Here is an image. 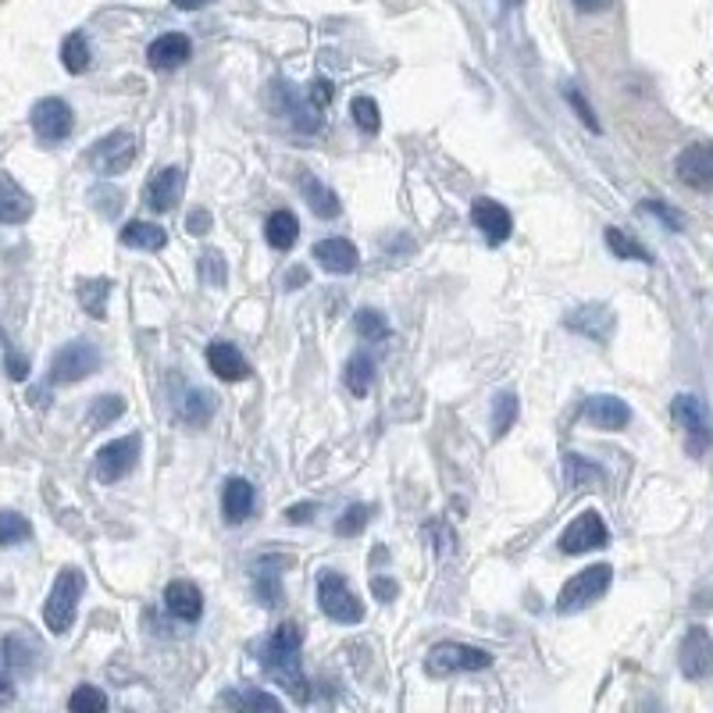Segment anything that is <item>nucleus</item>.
<instances>
[{
    "label": "nucleus",
    "mask_w": 713,
    "mask_h": 713,
    "mask_svg": "<svg viewBox=\"0 0 713 713\" xmlns=\"http://www.w3.org/2000/svg\"><path fill=\"white\" fill-rule=\"evenodd\" d=\"M300 642H304V628L300 625H279L272 636L264 642V671L272 674L279 685L293 695V700L307 703L311 700V689H307V678L300 671Z\"/></svg>",
    "instance_id": "nucleus-1"
},
{
    "label": "nucleus",
    "mask_w": 713,
    "mask_h": 713,
    "mask_svg": "<svg viewBox=\"0 0 713 713\" xmlns=\"http://www.w3.org/2000/svg\"><path fill=\"white\" fill-rule=\"evenodd\" d=\"M83 589H86V578H83V570H75V567H65L54 578V589L46 596V607H43V621L54 636H65L75 625V610H78V599H83Z\"/></svg>",
    "instance_id": "nucleus-2"
},
{
    "label": "nucleus",
    "mask_w": 713,
    "mask_h": 713,
    "mask_svg": "<svg viewBox=\"0 0 713 713\" xmlns=\"http://www.w3.org/2000/svg\"><path fill=\"white\" fill-rule=\"evenodd\" d=\"M610 581H614V567H610V564H593V567L578 570V575L570 578V581L564 585V589H560L557 610H560V614L585 610V607L596 604V599L610 589Z\"/></svg>",
    "instance_id": "nucleus-3"
},
{
    "label": "nucleus",
    "mask_w": 713,
    "mask_h": 713,
    "mask_svg": "<svg viewBox=\"0 0 713 713\" xmlns=\"http://www.w3.org/2000/svg\"><path fill=\"white\" fill-rule=\"evenodd\" d=\"M485 668H493V657L485 649L461 646V642H442L424 657V671L432 678H450L461 671H485Z\"/></svg>",
    "instance_id": "nucleus-4"
},
{
    "label": "nucleus",
    "mask_w": 713,
    "mask_h": 713,
    "mask_svg": "<svg viewBox=\"0 0 713 713\" xmlns=\"http://www.w3.org/2000/svg\"><path fill=\"white\" fill-rule=\"evenodd\" d=\"M318 607H322V614H328L332 621H339V625L364 621L360 599L354 596V589L343 581V575H336V570H325V575L318 578Z\"/></svg>",
    "instance_id": "nucleus-5"
},
{
    "label": "nucleus",
    "mask_w": 713,
    "mask_h": 713,
    "mask_svg": "<svg viewBox=\"0 0 713 713\" xmlns=\"http://www.w3.org/2000/svg\"><path fill=\"white\" fill-rule=\"evenodd\" d=\"M97 368H101L97 346L86 343V339H75V343H65L54 354V360H51V382H61V386L83 382V378L93 375Z\"/></svg>",
    "instance_id": "nucleus-6"
},
{
    "label": "nucleus",
    "mask_w": 713,
    "mask_h": 713,
    "mask_svg": "<svg viewBox=\"0 0 713 713\" xmlns=\"http://www.w3.org/2000/svg\"><path fill=\"white\" fill-rule=\"evenodd\" d=\"M671 415L681 424V432H685V450L692 457H703L713 442V432H710V421H706V410L700 403V396H689V392L674 396Z\"/></svg>",
    "instance_id": "nucleus-7"
},
{
    "label": "nucleus",
    "mask_w": 713,
    "mask_h": 713,
    "mask_svg": "<svg viewBox=\"0 0 713 713\" xmlns=\"http://www.w3.org/2000/svg\"><path fill=\"white\" fill-rule=\"evenodd\" d=\"M133 161H136V136L133 133H111L90 150V165L97 168L101 176H122Z\"/></svg>",
    "instance_id": "nucleus-8"
},
{
    "label": "nucleus",
    "mask_w": 713,
    "mask_h": 713,
    "mask_svg": "<svg viewBox=\"0 0 713 713\" xmlns=\"http://www.w3.org/2000/svg\"><path fill=\"white\" fill-rule=\"evenodd\" d=\"M678 179L695 193H713V143H692L678 154Z\"/></svg>",
    "instance_id": "nucleus-9"
},
{
    "label": "nucleus",
    "mask_w": 713,
    "mask_h": 713,
    "mask_svg": "<svg viewBox=\"0 0 713 713\" xmlns=\"http://www.w3.org/2000/svg\"><path fill=\"white\" fill-rule=\"evenodd\" d=\"M136 457H139V439L136 436H125V439H115L107 442V447L97 453V461H93V471H97V482L111 485V482H122L125 474L136 468Z\"/></svg>",
    "instance_id": "nucleus-10"
},
{
    "label": "nucleus",
    "mask_w": 713,
    "mask_h": 713,
    "mask_svg": "<svg viewBox=\"0 0 713 713\" xmlns=\"http://www.w3.org/2000/svg\"><path fill=\"white\" fill-rule=\"evenodd\" d=\"M678 668L685 678L692 681H703L713 674V639L706 628H689V636L681 639V649H678Z\"/></svg>",
    "instance_id": "nucleus-11"
},
{
    "label": "nucleus",
    "mask_w": 713,
    "mask_h": 713,
    "mask_svg": "<svg viewBox=\"0 0 713 713\" xmlns=\"http://www.w3.org/2000/svg\"><path fill=\"white\" fill-rule=\"evenodd\" d=\"M607 543H610V532H607L604 517H599L596 511L578 514V517L564 528V535H560V549L570 553V557H575V553L599 549V546H607Z\"/></svg>",
    "instance_id": "nucleus-12"
},
{
    "label": "nucleus",
    "mask_w": 713,
    "mask_h": 713,
    "mask_svg": "<svg viewBox=\"0 0 713 713\" xmlns=\"http://www.w3.org/2000/svg\"><path fill=\"white\" fill-rule=\"evenodd\" d=\"M29 122H33V133L36 139L43 143H61L69 133H72V107L61 101V97H43L36 107H33V115H29Z\"/></svg>",
    "instance_id": "nucleus-13"
},
{
    "label": "nucleus",
    "mask_w": 713,
    "mask_h": 713,
    "mask_svg": "<svg viewBox=\"0 0 713 713\" xmlns=\"http://www.w3.org/2000/svg\"><path fill=\"white\" fill-rule=\"evenodd\" d=\"M471 221H474V229H479L489 243H506V240H511V232H514V218H511V211H506L503 203L489 200V197H479V200H474Z\"/></svg>",
    "instance_id": "nucleus-14"
},
{
    "label": "nucleus",
    "mask_w": 713,
    "mask_h": 713,
    "mask_svg": "<svg viewBox=\"0 0 713 713\" xmlns=\"http://www.w3.org/2000/svg\"><path fill=\"white\" fill-rule=\"evenodd\" d=\"M33 197L8 171H0V226H22V221L33 218Z\"/></svg>",
    "instance_id": "nucleus-15"
},
{
    "label": "nucleus",
    "mask_w": 713,
    "mask_h": 713,
    "mask_svg": "<svg viewBox=\"0 0 713 713\" xmlns=\"http://www.w3.org/2000/svg\"><path fill=\"white\" fill-rule=\"evenodd\" d=\"M189 54H193V43H189V36H182V33H165V36H157V40L150 43L147 61H150V69H157V72H171V69L186 65Z\"/></svg>",
    "instance_id": "nucleus-16"
},
{
    "label": "nucleus",
    "mask_w": 713,
    "mask_h": 713,
    "mask_svg": "<svg viewBox=\"0 0 713 713\" xmlns=\"http://www.w3.org/2000/svg\"><path fill=\"white\" fill-rule=\"evenodd\" d=\"M311 253H314V261H318L332 275H350L360 264V253L350 240H322V243H314Z\"/></svg>",
    "instance_id": "nucleus-17"
},
{
    "label": "nucleus",
    "mask_w": 713,
    "mask_h": 713,
    "mask_svg": "<svg viewBox=\"0 0 713 713\" xmlns=\"http://www.w3.org/2000/svg\"><path fill=\"white\" fill-rule=\"evenodd\" d=\"M581 418L596 424V428H607V432H617V428H625L631 421V410L625 400H617V396H593L589 403H585Z\"/></svg>",
    "instance_id": "nucleus-18"
},
{
    "label": "nucleus",
    "mask_w": 713,
    "mask_h": 713,
    "mask_svg": "<svg viewBox=\"0 0 713 713\" xmlns=\"http://www.w3.org/2000/svg\"><path fill=\"white\" fill-rule=\"evenodd\" d=\"M182 186H186V176L182 168H161L157 176L147 182V203L154 211H171L176 208V200L182 197Z\"/></svg>",
    "instance_id": "nucleus-19"
},
{
    "label": "nucleus",
    "mask_w": 713,
    "mask_h": 713,
    "mask_svg": "<svg viewBox=\"0 0 713 713\" xmlns=\"http://www.w3.org/2000/svg\"><path fill=\"white\" fill-rule=\"evenodd\" d=\"M567 328H575V332H581V336H589L596 343H607L610 328H614V311L599 307V304H585V307L567 314Z\"/></svg>",
    "instance_id": "nucleus-20"
},
{
    "label": "nucleus",
    "mask_w": 713,
    "mask_h": 713,
    "mask_svg": "<svg viewBox=\"0 0 713 713\" xmlns=\"http://www.w3.org/2000/svg\"><path fill=\"white\" fill-rule=\"evenodd\" d=\"M208 364H211V371L218 378H226V382H243V378H250V364L243 360V354L235 350L232 343H211L208 346Z\"/></svg>",
    "instance_id": "nucleus-21"
},
{
    "label": "nucleus",
    "mask_w": 713,
    "mask_h": 713,
    "mask_svg": "<svg viewBox=\"0 0 713 713\" xmlns=\"http://www.w3.org/2000/svg\"><path fill=\"white\" fill-rule=\"evenodd\" d=\"M165 607L179 617V621H197L203 614V596L193 581H171L165 589Z\"/></svg>",
    "instance_id": "nucleus-22"
},
{
    "label": "nucleus",
    "mask_w": 713,
    "mask_h": 713,
    "mask_svg": "<svg viewBox=\"0 0 713 713\" xmlns=\"http://www.w3.org/2000/svg\"><path fill=\"white\" fill-rule=\"evenodd\" d=\"M253 503H258V493L247 479H229L226 482V493H221V511H226V521L240 525L253 514Z\"/></svg>",
    "instance_id": "nucleus-23"
},
{
    "label": "nucleus",
    "mask_w": 713,
    "mask_h": 713,
    "mask_svg": "<svg viewBox=\"0 0 713 713\" xmlns=\"http://www.w3.org/2000/svg\"><path fill=\"white\" fill-rule=\"evenodd\" d=\"M122 243L133 250H165L168 232L161 226H154V221H129L122 229Z\"/></svg>",
    "instance_id": "nucleus-24"
},
{
    "label": "nucleus",
    "mask_w": 713,
    "mask_h": 713,
    "mask_svg": "<svg viewBox=\"0 0 713 713\" xmlns=\"http://www.w3.org/2000/svg\"><path fill=\"white\" fill-rule=\"evenodd\" d=\"M264 235H268V243H272L275 250H290V247L296 243V235H300L296 214H293V211H275L272 218H268Z\"/></svg>",
    "instance_id": "nucleus-25"
},
{
    "label": "nucleus",
    "mask_w": 713,
    "mask_h": 713,
    "mask_svg": "<svg viewBox=\"0 0 713 713\" xmlns=\"http://www.w3.org/2000/svg\"><path fill=\"white\" fill-rule=\"evenodd\" d=\"M4 660L14 674H33L36 668V646L29 639H19V636H8L4 639Z\"/></svg>",
    "instance_id": "nucleus-26"
},
{
    "label": "nucleus",
    "mask_w": 713,
    "mask_h": 713,
    "mask_svg": "<svg viewBox=\"0 0 713 713\" xmlns=\"http://www.w3.org/2000/svg\"><path fill=\"white\" fill-rule=\"evenodd\" d=\"M304 197H307V203H311V211L318 214V218H336L339 211H343V203H339V197L332 193L328 186H322L318 179H304Z\"/></svg>",
    "instance_id": "nucleus-27"
},
{
    "label": "nucleus",
    "mask_w": 713,
    "mask_h": 713,
    "mask_svg": "<svg viewBox=\"0 0 713 713\" xmlns=\"http://www.w3.org/2000/svg\"><path fill=\"white\" fill-rule=\"evenodd\" d=\"M107 296H111V282L107 279H90L78 285V304L86 307V314L93 318H107Z\"/></svg>",
    "instance_id": "nucleus-28"
},
{
    "label": "nucleus",
    "mask_w": 713,
    "mask_h": 713,
    "mask_svg": "<svg viewBox=\"0 0 713 713\" xmlns=\"http://www.w3.org/2000/svg\"><path fill=\"white\" fill-rule=\"evenodd\" d=\"M371 382H375V360L368 354L350 357V364H346V389L354 396H368Z\"/></svg>",
    "instance_id": "nucleus-29"
},
{
    "label": "nucleus",
    "mask_w": 713,
    "mask_h": 713,
    "mask_svg": "<svg viewBox=\"0 0 713 713\" xmlns=\"http://www.w3.org/2000/svg\"><path fill=\"white\" fill-rule=\"evenodd\" d=\"M214 415V396L211 392H203V389H193L186 396V400L179 403V418L186 424H203Z\"/></svg>",
    "instance_id": "nucleus-30"
},
{
    "label": "nucleus",
    "mask_w": 713,
    "mask_h": 713,
    "mask_svg": "<svg viewBox=\"0 0 713 713\" xmlns=\"http://www.w3.org/2000/svg\"><path fill=\"white\" fill-rule=\"evenodd\" d=\"M61 65H65L72 75H83L90 69V46H86L83 33L65 36V43H61Z\"/></svg>",
    "instance_id": "nucleus-31"
},
{
    "label": "nucleus",
    "mask_w": 713,
    "mask_h": 713,
    "mask_svg": "<svg viewBox=\"0 0 713 713\" xmlns=\"http://www.w3.org/2000/svg\"><path fill=\"white\" fill-rule=\"evenodd\" d=\"M354 328H357V336L360 339H368V343H378V339H386L389 336V322H386V314L382 311H375V307H364L354 314Z\"/></svg>",
    "instance_id": "nucleus-32"
},
{
    "label": "nucleus",
    "mask_w": 713,
    "mask_h": 713,
    "mask_svg": "<svg viewBox=\"0 0 713 713\" xmlns=\"http://www.w3.org/2000/svg\"><path fill=\"white\" fill-rule=\"evenodd\" d=\"M221 703H226V706H235V710H272V713H279V710H282V703L275 700V695L258 692V689H247V692H226V695H221Z\"/></svg>",
    "instance_id": "nucleus-33"
},
{
    "label": "nucleus",
    "mask_w": 713,
    "mask_h": 713,
    "mask_svg": "<svg viewBox=\"0 0 713 713\" xmlns=\"http://www.w3.org/2000/svg\"><path fill=\"white\" fill-rule=\"evenodd\" d=\"M607 247L614 250V258H621V261H646V264L653 261V258H649V250H646L642 243H636L628 232L614 229V226L607 229Z\"/></svg>",
    "instance_id": "nucleus-34"
},
{
    "label": "nucleus",
    "mask_w": 713,
    "mask_h": 713,
    "mask_svg": "<svg viewBox=\"0 0 713 713\" xmlns=\"http://www.w3.org/2000/svg\"><path fill=\"white\" fill-rule=\"evenodd\" d=\"M29 535H33V525H29L22 514L0 511V546H19Z\"/></svg>",
    "instance_id": "nucleus-35"
},
{
    "label": "nucleus",
    "mask_w": 713,
    "mask_h": 713,
    "mask_svg": "<svg viewBox=\"0 0 713 713\" xmlns=\"http://www.w3.org/2000/svg\"><path fill=\"white\" fill-rule=\"evenodd\" d=\"M514 421H517V396L514 392H500L496 407H493V436L503 439L514 428Z\"/></svg>",
    "instance_id": "nucleus-36"
},
{
    "label": "nucleus",
    "mask_w": 713,
    "mask_h": 713,
    "mask_svg": "<svg viewBox=\"0 0 713 713\" xmlns=\"http://www.w3.org/2000/svg\"><path fill=\"white\" fill-rule=\"evenodd\" d=\"M279 560H261L258 564V596H261L264 607H275L279 604V575H282V570H275Z\"/></svg>",
    "instance_id": "nucleus-37"
},
{
    "label": "nucleus",
    "mask_w": 713,
    "mask_h": 713,
    "mask_svg": "<svg viewBox=\"0 0 713 713\" xmlns=\"http://www.w3.org/2000/svg\"><path fill=\"white\" fill-rule=\"evenodd\" d=\"M69 710L72 713H104L107 710V695L101 689H93V685H78L72 692V700H69Z\"/></svg>",
    "instance_id": "nucleus-38"
},
{
    "label": "nucleus",
    "mask_w": 713,
    "mask_h": 713,
    "mask_svg": "<svg viewBox=\"0 0 713 713\" xmlns=\"http://www.w3.org/2000/svg\"><path fill=\"white\" fill-rule=\"evenodd\" d=\"M122 410H125L122 396H101V400H93V407H90V424L107 428L115 418H122Z\"/></svg>",
    "instance_id": "nucleus-39"
},
{
    "label": "nucleus",
    "mask_w": 713,
    "mask_h": 713,
    "mask_svg": "<svg viewBox=\"0 0 713 713\" xmlns=\"http://www.w3.org/2000/svg\"><path fill=\"white\" fill-rule=\"evenodd\" d=\"M371 521V511L364 503H354V506H346V514L336 521V535H360L364 532V525Z\"/></svg>",
    "instance_id": "nucleus-40"
},
{
    "label": "nucleus",
    "mask_w": 713,
    "mask_h": 713,
    "mask_svg": "<svg viewBox=\"0 0 713 713\" xmlns=\"http://www.w3.org/2000/svg\"><path fill=\"white\" fill-rule=\"evenodd\" d=\"M200 275L208 285H226V258H221L218 250H203L200 253Z\"/></svg>",
    "instance_id": "nucleus-41"
},
{
    "label": "nucleus",
    "mask_w": 713,
    "mask_h": 713,
    "mask_svg": "<svg viewBox=\"0 0 713 713\" xmlns=\"http://www.w3.org/2000/svg\"><path fill=\"white\" fill-rule=\"evenodd\" d=\"M350 115L364 133H378V125H382V118H378V104L371 97H357L350 104Z\"/></svg>",
    "instance_id": "nucleus-42"
},
{
    "label": "nucleus",
    "mask_w": 713,
    "mask_h": 713,
    "mask_svg": "<svg viewBox=\"0 0 713 713\" xmlns=\"http://www.w3.org/2000/svg\"><path fill=\"white\" fill-rule=\"evenodd\" d=\"M564 97H567V104L578 111V118L585 122V129L589 133H604V125H599V118H596V111H593V104L581 97V90H575V86H567L564 90Z\"/></svg>",
    "instance_id": "nucleus-43"
},
{
    "label": "nucleus",
    "mask_w": 713,
    "mask_h": 713,
    "mask_svg": "<svg viewBox=\"0 0 713 713\" xmlns=\"http://www.w3.org/2000/svg\"><path fill=\"white\" fill-rule=\"evenodd\" d=\"M642 211H649V214H657L663 226H668L671 232H681L685 229V218H681L678 211H671V208H663V203H657V200H646L642 203Z\"/></svg>",
    "instance_id": "nucleus-44"
},
{
    "label": "nucleus",
    "mask_w": 713,
    "mask_h": 713,
    "mask_svg": "<svg viewBox=\"0 0 713 713\" xmlns=\"http://www.w3.org/2000/svg\"><path fill=\"white\" fill-rule=\"evenodd\" d=\"M567 479L581 485V479H599V468L585 464L578 453H570V457H567Z\"/></svg>",
    "instance_id": "nucleus-45"
},
{
    "label": "nucleus",
    "mask_w": 713,
    "mask_h": 713,
    "mask_svg": "<svg viewBox=\"0 0 713 713\" xmlns=\"http://www.w3.org/2000/svg\"><path fill=\"white\" fill-rule=\"evenodd\" d=\"M328 101H332V83H328V78H314V83H311V104L314 107H328Z\"/></svg>",
    "instance_id": "nucleus-46"
},
{
    "label": "nucleus",
    "mask_w": 713,
    "mask_h": 713,
    "mask_svg": "<svg viewBox=\"0 0 713 713\" xmlns=\"http://www.w3.org/2000/svg\"><path fill=\"white\" fill-rule=\"evenodd\" d=\"M8 375L14 378V382H22V378L29 375V360H25V357H19L14 350H8Z\"/></svg>",
    "instance_id": "nucleus-47"
},
{
    "label": "nucleus",
    "mask_w": 713,
    "mask_h": 713,
    "mask_svg": "<svg viewBox=\"0 0 713 713\" xmlns=\"http://www.w3.org/2000/svg\"><path fill=\"white\" fill-rule=\"evenodd\" d=\"M186 229L193 232V235H203V232L211 229V214L203 211V208H200V211H193V214H189V221H186Z\"/></svg>",
    "instance_id": "nucleus-48"
},
{
    "label": "nucleus",
    "mask_w": 713,
    "mask_h": 713,
    "mask_svg": "<svg viewBox=\"0 0 713 713\" xmlns=\"http://www.w3.org/2000/svg\"><path fill=\"white\" fill-rule=\"evenodd\" d=\"M371 593L382 599V604H389V599H396V593H400V589H396V581H389V578H375Z\"/></svg>",
    "instance_id": "nucleus-49"
},
{
    "label": "nucleus",
    "mask_w": 713,
    "mask_h": 713,
    "mask_svg": "<svg viewBox=\"0 0 713 713\" xmlns=\"http://www.w3.org/2000/svg\"><path fill=\"white\" fill-rule=\"evenodd\" d=\"M311 514H314V506L300 503V506H290V511H285V521H290V525H307Z\"/></svg>",
    "instance_id": "nucleus-50"
},
{
    "label": "nucleus",
    "mask_w": 713,
    "mask_h": 713,
    "mask_svg": "<svg viewBox=\"0 0 713 713\" xmlns=\"http://www.w3.org/2000/svg\"><path fill=\"white\" fill-rule=\"evenodd\" d=\"M614 4V0H575V8L585 11V14H593V11H607Z\"/></svg>",
    "instance_id": "nucleus-51"
},
{
    "label": "nucleus",
    "mask_w": 713,
    "mask_h": 713,
    "mask_svg": "<svg viewBox=\"0 0 713 713\" xmlns=\"http://www.w3.org/2000/svg\"><path fill=\"white\" fill-rule=\"evenodd\" d=\"M14 700V689H11V681L8 678H0V706H8Z\"/></svg>",
    "instance_id": "nucleus-52"
},
{
    "label": "nucleus",
    "mask_w": 713,
    "mask_h": 713,
    "mask_svg": "<svg viewBox=\"0 0 713 713\" xmlns=\"http://www.w3.org/2000/svg\"><path fill=\"white\" fill-rule=\"evenodd\" d=\"M179 11H197V8H203V4H211V0H171Z\"/></svg>",
    "instance_id": "nucleus-53"
},
{
    "label": "nucleus",
    "mask_w": 713,
    "mask_h": 713,
    "mask_svg": "<svg viewBox=\"0 0 713 713\" xmlns=\"http://www.w3.org/2000/svg\"><path fill=\"white\" fill-rule=\"evenodd\" d=\"M285 282H290V290H296L300 282H307V272H304V268H296V272L285 275Z\"/></svg>",
    "instance_id": "nucleus-54"
}]
</instances>
